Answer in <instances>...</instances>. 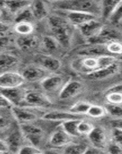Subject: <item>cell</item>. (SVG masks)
I'll use <instances>...</instances> for the list:
<instances>
[{"label": "cell", "instance_id": "1", "mask_svg": "<svg viewBox=\"0 0 122 154\" xmlns=\"http://www.w3.org/2000/svg\"><path fill=\"white\" fill-rule=\"evenodd\" d=\"M49 28L52 33V36L55 38L59 46L64 48L69 47L72 43L73 31L72 25L65 18L61 16H49L48 19Z\"/></svg>", "mask_w": 122, "mask_h": 154}, {"label": "cell", "instance_id": "2", "mask_svg": "<svg viewBox=\"0 0 122 154\" xmlns=\"http://www.w3.org/2000/svg\"><path fill=\"white\" fill-rule=\"evenodd\" d=\"M52 4L55 9L61 12H88L97 16L101 13V2L95 1H81V0H68V1H56Z\"/></svg>", "mask_w": 122, "mask_h": 154}, {"label": "cell", "instance_id": "3", "mask_svg": "<svg viewBox=\"0 0 122 154\" xmlns=\"http://www.w3.org/2000/svg\"><path fill=\"white\" fill-rule=\"evenodd\" d=\"M19 128L24 138L28 140L31 146L38 148L43 140V130L32 123L19 125Z\"/></svg>", "mask_w": 122, "mask_h": 154}, {"label": "cell", "instance_id": "4", "mask_svg": "<svg viewBox=\"0 0 122 154\" xmlns=\"http://www.w3.org/2000/svg\"><path fill=\"white\" fill-rule=\"evenodd\" d=\"M21 73L14 71H8L0 74V89L21 87L25 83Z\"/></svg>", "mask_w": 122, "mask_h": 154}, {"label": "cell", "instance_id": "5", "mask_svg": "<svg viewBox=\"0 0 122 154\" xmlns=\"http://www.w3.org/2000/svg\"><path fill=\"white\" fill-rule=\"evenodd\" d=\"M82 35L91 42L98 36L103 29L104 26L97 19L89 21L79 27Z\"/></svg>", "mask_w": 122, "mask_h": 154}, {"label": "cell", "instance_id": "6", "mask_svg": "<svg viewBox=\"0 0 122 154\" xmlns=\"http://www.w3.org/2000/svg\"><path fill=\"white\" fill-rule=\"evenodd\" d=\"M22 133L20 128H14L11 130L5 138V142L7 146L8 150L12 152V153L17 154L18 151L22 146H23V140H24Z\"/></svg>", "mask_w": 122, "mask_h": 154}, {"label": "cell", "instance_id": "7", "mask_svg": "<svg viewBox=\"0 0 122 154\" xmlns=\"http://www.w3.org/2000/svg\"><path fill=\"white\" fill-rule=\"evenodd\" d=\"M11 110H12V116L19 125L31 123L38 119V116L35 112L28 110V109L25 107L12 106Z\"/></svg>", "mask_w": 122, "mask_h": 154}, {"label": "cell", "instance_id": "8", "mask_svg": "<svg viewBox=\"0 0 122 154\" xmlns=\"http://www.w3.org/2000/svg\"><path fill=\"white\" fill-rule=\"evenodd\" d=\"M64 78L59 75H48L41 82V86L45 92L54 93L62 89L64 86Z\"/></svg>", "mask_w": 122, "mask_h": 154}, {"label": "cell", "instance_id": "9", "mask_svg": "<svg viewBox=\"0 0 122 154\" xmlns=\"http://www.w3.org/2000/svg\"><path fill=\"white\" fill-rule=\"evenodd\" d=\"M0 93L7 99L12 106H21V104L25 101V93L21 87L2 89H0Z\"/></svg>", "mask_w": 122, "mask_h": 154}, {"label": "cell", "instance_id": "10", "mask_svg": "<svg viewBox=\"0 0 122 154\" xmlns=\"http://www.w3.org/2000/svg\"><path fill=\"white\" fill-rule=\"evenodd\" d=\"M47 73V71L41 66H31L25 69L22 73L21 74L22 75L25 81L34 82L43 80L48 76Z\"/></svg>", "mask_w": 122, "mask_h": 154}, {"label": "cell", "instance_id": "11", "mask_svg": "<svg viewBox=\"0 0 122 154\" xmlns=\"http://www.w3.org/2000/svg\"><path fill=\"white\" fill-rule=\"evenodd\" d=\"M65 19L68 20V23L71 25H73L75 26H81L85 23L89 21L96 19L97 16L92 14L88 13V12H65Z\"/></svg>", "mask_w": 122, "mask_h": 154}, {"label": "cell", "instance_id": "12", "mask_svg": "<svg viewBox=\"0 0 122 154\" xmlns=\"http://www.w3.org/2000/svg\"><path fill=\"white\" fill-rule=\"evenodd\" d=\"M88 137L93 146L97 149H104L108 144L106 132L103 128L100 126L94 127L92 131L90 133Z\"/></svg>", "mask_w": 122, "mask_h": 154}, {"label": "cell", "instance_id": "13", "mask_svg": "<svg viewBox=\"0 0 122 154\" xmlns=\"http://www.w3.org/2000/svg\"><path fill=\"white\" fill-rule=\"evenodd\" d=\"M83 86L79 81L72 80L64 85L59 92V98L61 100H70L78 96L82 92Z\"/></svg>", "mask_w": 122, "mask_h": 154}, {"label": "cell", "instance_id": "14", "mask_svg": "<svg viewBox=\"0 0 122 154\" xmlns=\"http://www.w3.org/2000/svg\"><path fill=\"white\" fill-rule=\"evenodd\" d=\"M120 68V63L117 61L115 63H114L113 65L107 67V68L101 69L97 70V71H94V72L88 74V77L90 79H93V80H103V79H106L112 75H115V73L118 72Z\"/></svg>", "mask_w": 122, "mask_h": 154}, {"label": "cell", "instance_id": "15", "mask_svg": "<svg viewBox=\"0 0 122 154\" xmlns=\"http://www.w3.org/2000/svg\"><path fill=\"white\" fill-rule=\"evenodd\" d=\"M72 138L69 135L67 134L62 128L56 130L51 135L49 139V144L55 148L66 146L72 142Z\"/></svg>", "mask_w": 122, "mask_h": 154}, {"label": "cell", "instance_id": "16", "mask_svg": "<svg viewBox=\"0 0 122 154\" xmlns=\"http://www.w3.org/2000/svg\"><path fill=\"white\" fill-rule=\"evenodd\" d=\"M19 63V59L11 53L2 52L0 53V74L11 71Z\"/></svg>", "mask_w": 122, "mask_h": 154}, {"label": "cell", "instance_id": "17", "mask_svg": "<svg viewBox=\"0 0 122 154\" xmlns=\"http://www.w3.org/2000/svg\"><path fill=\"white\" fill-rule=\"evenodd\" d=\"M25 102L33 106H48L52 104L50 100L44 94L38 92H28L25 93Z\"/></svg>", "mask_w": 122, "mask_h": 154}, {"label": "cell", "instance_id": "18", "mask_svg": "<svg viewBox=\"0 0 122 154\" xmlns=\"http://www.w3.org/2000/svg\"><path fill=\"white\" fill-rule=\"evenodd\" d=\"M16 45L20 50L22 51H29L33 49L38 45V38L34 35H19L16 38Z\"/></svg>", "mask_w": 122, "mask_h": 154}, {"label": "cell", "instance_id": "19", "mask_svg": "<svg viewBox=\"0 0 122 154\" xmlns=\"http://www.w3.org/2000/svg\"><path fill=\"white\" fill-rule=\"evenodd\" d=\"M41 67L49 72H55L61 68V63L57 58L50 55H42L38 58Z\"/></svg>", "mask_w": 122, "mask_h": 154}, {"label": "cell", "instance_id": "20", "mask_svg": "<svg viewBox=\"0 0 122 154\" xmlns=\"http://www.w3.org/2000/svg\"><path fill=\"white\" fill-rule=\"evenodd\" d=\"M44 119L48 121H54V122H65L72 119H79L78 116L72 114L68 111H52L46 113L42 116Z\"/></svg>", "mask_w": 122, "mask_h": 154}, {"label": "cell", "instance_id": "21", "mask_svg": "<svg viewBox=\"0 0 122 154\" xmlns=\"http://www.w3.org/2000/svg\"><path fill=\"white\" fill-rule=\"evenodd\" d=\"M31 4V1H7L2 2L5 10L14 16L23 9L30 7Z\"/></svg>", "mask_w": 122, "mask_h": 154}, {"label": "cell", "instance_id": "22", "mask_svg": "<svg viewBox=\"0 0 122 154\" xmlns=\"http://www.w3.org/2000/svg\"><path fill=\"white\" fill-rule=\"evenodd\" d=\"M30 9L33 15L34 19L42 20L49 16V10L47 6L46 5V3L42 1L31 2Z\"/></svg>", "mask_w": 122, "mask_h": 154}, {"label": "cell", "instance_id": "23", "mask_svg": "<svg viewBox=\"0 0 122 154\" xmlns=\"http://www.w3.org/2000/svg\"><path fill=\"white\" fill-rule=\"evenodd\" d=\"M79 53L82 56H99L101 55L108 54V52L105 45L92 44L90 46L81 49Z\"/></svg>", "mask_w": 122, "mask_h": 154}, {"label": "cell", "instance_id": "24", "mask_svg": "<svg viewBox=\"0 0 122 154\" xmlns=\"http://www.w3.org/2000/svg\"><path fill=\"white\" fill-rule=\"evenodd\" d=\"M121 1L105 0L101 2V14L105 19H109Z\"/></svg>", "mask_w": 122, "mask_h": 154}, {"label": "cell", "instance_id": "25", "mask_svg": "<svg viewBox=\"0 0 122 154\" xmlns=\"http://www.w3.org/2000/svg\"><path fill=\"white\" fill-rule=\"evenodd\" d=\"M59 46V44L58 43L54 37L46 35L42 39V49L43 52L46 53V55L51 56V54L55 53Z\"/></svg>", "mask_w": 122, "mask_h": 154}, {"label": "cell", "instance_id": "26", "mask_svg": "<svg viewBox=\"0 0 122 154\" xmlns=\"http://www.w3.org/2000/svg\"><path fill=\"white\" fill-rule=\"evenodd\" d=\"M80 119H72L65 122H62L61 126L62 130L65 132L71 137H80L78 132V125H79Z\"/></svg>", "mask_w": 122, "mask_h": 154}, {"label": "cell", "instance_id": "27", "mask_svg": "<svg viewBox=\"0 0 122 154\" xmlns=\"http://www.w3.org/2000/svg\"><path fill=\"white\" fill-rule=\"evenodd\" d=\"M14 31L19 35H28L33 33L34 25L32 23H17L14 25Z\"/></svg>", "mask_w": 122, "mask_h": 154}, {"label": "cell", "instance_id": "28", "mask_svg": "<svg viewBox=\"0 0 122 154\" xmlns=\"http://www.w3.org/2000/svg\"><path fill=\"white\" fill-rule=\"evenodd\" d=\"M91 104L87 102H78L75 104H74L69 109V112L72 114H75L76 116L82 115V114H87L89 108Z\"/></svg>", "mask_w": 122, "mask_h": 154}, {"label": "cell", "instance_id": "29", "mask_svg": "<svg viewBox=\"0 0 122 154\" xmlns=\"http://www.w3.org/2000/svg\"><path fill=\"white\" fill-rule=\"evenodd\" d=\"M15 23H31L34 20L33 15L30 7L23 9L14 16Z\"/></svg>", "mask_w": 122, "mask_h": 154}, {"label": "cell", "instance_id": "30", "mask_svg": "<svg viewBox=\"0 0 122 154\" xmlns=\"http://www.w3.org/2000/svg\"><path fill=\"white\" fill-rule=\"evenodd\" d=\"M87 148L84 144L70 143L65 146L63 154H83Z\"/></svg>", "mask_w": 122, "mask_h": 154}, {"label": "cell", "instance_id": "31", "mask_svg": "<svg viewBox=\"0 0 122 154\" xmlns=\"http://www.w3.org/2000/svg\"><path fill=\"white\" fill-rule=\"evenodd\" d=\"M106 111V113H108L112 117L115 119H121L122 109L121 105H115V104L108 103L104 107Z\"/></svg>", "mask_w": 122, "mask_h": 154}, {"label": "cell", "instance_id": "32", "mask_svg": "<svg viewBox=\"0 0 122 154\" xmlns=\"http://www.w3.org/2000/svg\"><path fill=\"white\" fill-rule=\"evenodd\" d=\"M105 47L108 53L112 55H121L122 53V45L118 41H112L105 44Z\"/></svg>", "mask_w": 122, "mask_h": 154}, {"label": "cell", "instance_id": "33", "mask_svg": "<svg viewBox=\"0 0 122 154\" xmlns=\"http://www.w3.org/2000/svg\"><path fill=\"white\" fill-rule=\"evenodd\" d=\"M105 114H106V111H105V108L97 105H91L87 112V115L92 118L103 117L104 116H105Z\"/></svg>", "mask_w": 122, "mask_h": 154}, {"label": "cell", "instance_id": "34", "mask_svg": "<svg viewBox=\"0 0 122 154\" xmlns=\"http://www.w3.org/2000/svg\"><path fill=\"white\" fill-rule=\"evenodd\" d=\"M94 129V126L91 123L86 122V121L80 120L78 125V132L81 136H88L92 130Z\"/></svg>", "mask_w": 122, "mask_h": 154}, {"label": "cell", "instance_id": "35", "mask_svg": "<svg viewBox=\"0 0 122 154\" xmlns=\"http://www.w3.org/2000/svg\"><path fill=\"white\" fill-rule=\"evenodd\" d=\"M121 18H122V2H120L117 9H115V12L112 13L111 17L109 18V21L115 26H118L121 23Z\"/></svg>", "mask_w": 122, "mask_h": 154}, {"label": "cell", "instance_id": "36", "mask_svg": "<svg viewBox=\"0 0 122 154\" xmlns=\"http://www.w3.org/2000/svg\"><path fill=\"white\" fill-rule=\"evenodd\" d=\"M107 101L108 103L115 104V105H121L122 103V93H107Z\"/></svg>", "mask_w": 122, "mask_h": 154}, {"label": "cell", "instance_id": "37", "mask_svg": "<svg viewBox=\"0 0 122 154\" xmlns=\"http://www.w3.org/2000/svg\"><path fill=\"white\" fill-rule=\"evenodd\" d=\"M107 154H122L121 146L114 142H111L106 146Z\"/></svg>", "mask_w": 122, "mask_h": 154}, {"label": "cell", "instance_id": "38", "mask_svg": "<svg viewBox=\"0 0 122 154\" xmlns=\"http://www.w3.org/2000/svg\"><path fill=\"white\" fill-rule=\"evenodd\" d=\"M39 152H41V151L38 148L34 146L28 145L22 146L18 151L17 154H35Z\"/></svg>", "mask_w": 122, "mask_h": 154}, {"label": "cell", "instance_id": "39", "mask_svg": "<svg viewBox=\"0 0 122 154\" xmlns=\"http://www.w3.org/2000/svg\"><path fill=\"white\" fill-rule=\"evenodd\" d=\"M112 135V142L121 146L122 144L121 128H113Z\"/></svg>", "mask_w": 122, "mask_h": 154}, {"label": "cell", "instance_id": "40", "mask_svg": "<svg viewBox=\"0 0 122 154\" xmlns=\"http://www.w3.org/2000/svg\"><path fill=\"white\" fill-rule=\"evenodd\" d=\"M11 39L8 35H0V53L5 52V49L10 45Z\"/></svg>", "mask_w": 122, "mask_h": 154}, {"label": "cell", "instance_id": "41", "mask_svg": "<svg viewBox=\"0 0 122 154\" xmlns=\"http://www.w3.org/2000/svg\"><path fill=\"white\" fill-rule=\"evenodd\" d=\"M11 121L8 117H6L5 115L0 116V132H2L3 130H7L10 127Z\"/></svg>", "mask_w": 122, "mask_h": 154}, {"label": "cell", "instance_id": "42", "mask_svg": "<svg viewBox=\"0 0 122 154\" xmlns=\"http://www.w3.org/2000/svg\"><path fill=\"white\" fill-rule=\"evenodd\" d=\"M12 105L10 104L7 99L0 93V109H11Z\"/></svg>", "mask_w": 122, "mask_h": 154}, {"label": "cell", "instance_id": "43", "mask_svg": "<svg viewBox=\"0 0 122 154\" xmlns=\"http://www.w3.org/2000/svg\"><path fill=\"white\" fill-rule=\"evenodd\" d=\"M9 29H10L9 25L0 20V35H7Z\"/></svg>", "mask_w": 122, "mask_h": 154}, {"label": "cell", "instance_id": "44", "mask_svg": "<svg viewBox=\"0 0 122 154\" xmlns=\"http://www.w3.org/2000/svg\"><path fill=\"white\" fill-rule=\"evenodd\" d=\"M122 92V87L121 84H117L115 86H112L110 89H108L107 91V93H121Z\"/></svg>", "mask_w": 122, "mask_h": 154}, {"label": "cell", "instance_id": "45", "mask_svg": "<svg viewBox=\"0 0 122 154\" xmlns=\"http://www.w3.org/2000/svg\"><path fill=\"white\" fill-rule=\"evenodd\" d=\"M8 150L7 146L5 144V140L2 139H0V152H3V151Z\"/></svg>", "mask_w": 122, "mask_h": 154}, {"label": "cell", "instance_id": "46", "mask_svg": "<svg viewBox=\"0 0 122 154\" xmlns=\"http://www.w3.org/2000/svg\"><path fill=\"white\" fill-rule=\"evenodd\" d=\"M83 154H97V152H96L95 149H91V148H87Z\"/></svg>", "mask_w": 122, "mask_h": 154}, {"label": "cell", "instance_id": "47", "mask_svg": "<svg viewBox=\"0 0 122 154\" xmlns=\"http://www.w3.org/2000/svg\"><path fill=\"white\" fill-rule=\"evenodd\" d=\"M44 154H60V153L58 152H57L56 150H55V149H49V150L46 151Z\"/></svg>", "mask_w": 122, "mask_h": 154}, {"label": "cell", "instance_id": "48", "mask_svg": "<svg viewBox=\"0 0 122 154\" xmlns=\"http://www.w3.org/2000/svg\"><path fill=\"white\" fill-rule=\"evenodd\" d=\"M0 154H14V153H12V152H10V151L9 150H5V151H3V152H0Z\"/></svg>", "mask_w": 122, "mask_h": 154}, {"label": "cell", "instance_id": "49", "mask_svg": "<svg viewBox=\"0 0 122 154\" xmlns=\"http://www.w3.org/2000/svg\"><path fill=\"white\" fill-rule=\"evenodd\" d=\"M4 109H0V116H4Z\"/></svg>", "mask_w": 122, "mask_h": 154}, {"label": "cell", "instance_id": "50", "mask_svg": "<svg viewBox=\"0 0 122 154\" xmlns=\"http://www.w3.org/2000/svg\"><path fill=\"white\" fill-rule=\"evenodd\" d=\"M2 135H3V133L0 132V139H2Z\"/></svg>", "mask_w": 122, "mask_h": 154}, {"label": "cell", "instance_id": "51", "mask_svg": "<svg viewBox=\"0 0 122 154\" xmlns=\"http://www.w3.org/2000/svg\"><path fill=\"white\" fill-rule=\"evenodd\" d=\"M35 154H44V153L42 152H37V153H35Z\"/></svg>", "mask_w": 122, "mask_h": 154}, {"label": "cell", "instance_id": "52", "mask_svg": "<svg viewBox=\"0 0 122 154\" xmlns=\"http://www.w3.org/2000/svg\"><path fill=\"white\" fill-rule=\"evenodd\" d=\"M2 16V11H1V9H0V17Z\"/></svg>", "mask_w": 122, "mask_h": 154}]
</instances>
